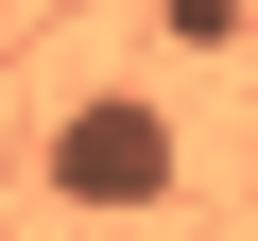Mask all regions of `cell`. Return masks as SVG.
<instances>
[{
	"label": "cell",
	"instance_id": "cell-1",
	"mask_svg": "<svg viewBox=\"0 0 258 241\" xmlns=\"http://www.w3.org/2000/svg\"><path fill=\"white\" fill-rule=\"evenodd\" d=\"M35 172L69 190V207H172V172H189V138L155 103H69L52 138H35Z\"/></svg>",
	"mask_w": 258,
	"mask_h": 241
}]
</instances>
